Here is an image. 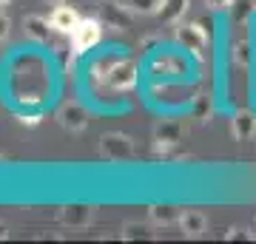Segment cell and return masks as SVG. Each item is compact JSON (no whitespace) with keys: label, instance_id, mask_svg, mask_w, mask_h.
Listing matches in <instances>:
<instances>
[{"label":"cell","instance_id":"obj_10","mask_svg":"<svg viewBox=\"0 0 256 244\" xmlns=\"http://www.w3.org/2000/svg\"><path fill=\"white\" fill-rule=\"evenodd\" d=\"M180 136H182V122H162V125L154 131V142L160 151H168V148H174L180 142Z\"/></svg>","mask_w":256,"mask_h":244},{"label":"cell","instance_id":"obj_9","mask_svg":"<svg viewBox=\"0 0 256 244\" xmlns=\"http://www.w3.org/2000/svg\"><path fill=\"white\" fill-rule=\"evenodd\" d=\"M176 225H180V230H182L188 239H196V236H202L208 230V219H205L202 210H182Z\"/></svg>","mask_w":256,"mask_h":244},{"label":"cell","instance_id":"obj_1","mask_svg":"<svg viewBox=\"0 0 256 244\" xmlns=\"http://www.w3.org/2000/svg\"><path fill=\"white\" fill-rule=\"evenodd\" d=\"M94 77L100 82H106L111 91H131L137 82V65L134 60H114L108 65H97Z\"/></svg>","mask_w":256,"mask_h":244},{"label":"cell","instance_id":"obj_11","mask_svg":"<svg viewBox=\"0 0 256 244\" xmlns=\"http://www.w3.org/2000/svg\"><path fill=\"white\" fill-rule=\"evenodd\" d=\"M180 213H182V210L174 208V205H151V208H148V219H151L156 227L176 225V222H180Z\"/></svg>","mask_w":256,"mask_h":244},{"label":"cell","instance_id":"obj_19","mask_svg":"<svg viewBox=\"0 0 256 244\" xmlns=\"http://www.w3.org/2000/svg\"><path fill=\"white\" fill-rule=\"evenodd\" d=\"M230 3H234V0H205L208 9H228Z\"/></svg>","mask_w":256,"mask_h":244},{"label":"cell","instance_id":"obj_21","mask_svg":"<svg viewBox=\"0 0 256 244\" xmlns=\"http://www.w3.org/2000/svg\"><path fill=\"white\" fill-rule=\"evenodd\" d=\"M9 3H12V0H0V6H9Z\"/></svg>","mask_w":256,"mask_h":244},{"label":"cell","instance_id":"obj_20","mask_svg":"<svg viewBox=\"0 0 256 244\" xmlns=\"http://www.w3.org/2000/svg\"><path fill=\"white\" fill-rule=\"evenodd\" d=\"M3 239H9V227L0 222V242H3Z\"/></svg>","mask_w":256,"mask_h":244},{"label":"cell","instance_id":"obj_17","mask_svg":"<svg viewBox=\"0 0 256 244\" xmlns=\"http://www.w3.org/2000/svg\"><path fill=\"white\" fill-rule=\"evenodd\" d=\"M234 63H236V65H248V63H250V45H248L245 40L234 45Z\"/></svg>","mask_w":256,"mask_h":244},{"label":"cell","instance_id":"obj_8","mask_svg":"<svg viewBox=\"0 0 256 244\" xmlns=\"http://www.w3.org/2000/svg\"><path fill=\"white\" fill-rule=\"evenodd\" d=\"M48 20H52V28H54V31H60V34H72L82 17L77 14V9L66 6V3H57V9L52 11V17Z\"/></svg>","mask_w":256,"mask_h":244},{"label":"cell","instance_id":"obj_5","mask_svg":"<svg viewBox=\"0 0 256 244\" xmlns=\"http://www.w3.org/2000/svg\"><path fill=\"white\" fill-rule=\"evenodd\" d=\"M174 37H176V43H182L196 57H202L205 45H208V34H205V28L200 23H182V20L174 23Z\"/></svg>","mask_w":256,"mask_h":244},{"label":"cell","instance_id":"obj_12","mask_svg":"<svg viewBox=\"0 0 256 244\" xmlns=\"http://www.w3.org/2000/svg\"><path fill=\"white\" fill-rule=\"evenodd\" d=\"M23 28H26V34L32 37V40H37V43H46V40H48V28H52V20L40 17V14H26Z\"/></svg>","mask_w":256,"mask_h":244},{"label":"cell","instance_id":"obj_16","mask_svg":"<svg viewBox=\"0 0 256 244\" xmlns=\"http://www.w3.org/2000/svg\"><path fill=\"white\" fill-rule=\"evenodd\" d=\"M126 6L131 9V14H160L162 0H126Z\"/></svg>","mask_w":256,"mask_h":244},{"label":"cell","instance_id":"obj_3","mask_svg":"<svg viewBox=\"0 0 256 244\" xmlns=\"http://www.w3.org/2000/svg\"><path fill=\"white\" fill-rule=\"evenodd\" d=\"M88 119H92L88 108H86L82 102H77V100H68V102H63V105L57 108V122H60L66 131H72V134L86 131V128H88Z\"/></svg>","mask_w":256,"mask_h":244},{"label":"cell","instance_id":"obj_2","mask_svg":"<svg viewBox=\"0 0 256 244\" xmlns=\"http://www.w3.org/2000/svg\"><path fill=\"white\" fill-rule=\"evenodd\" d=\"M102 37V23L94 17H82L80 23H77V28L72 31V48L74 54H82V51H88V48H94V45L100 43Z\"/></svg>","mask_w":256,"mask_h":244},{"label":"cell","instance_id":"obj_14","mask_svg":"<svg viewBox=\"0 0 256 244\" xmlns=\"http://www.w3.org/2000/svg\"><path fill=\"white\" fill-rule=\"evenodd\" d=\"M102 11H106V17H108L111 26H120V31H126L128 20H126V11H131L128 6H114V3H102Z\"/></svg>","mask_w":256,"mask_h":244},{"label":"cell","instance_id":"obj_4","mask_svg":"<svg viewBox=\"0 0 256 244\" xmlns=\"http://www.w3.org/2000/svg\"><path fill=\"white\" fill-rule=\"evenodd\" d=\"M100 154L111 162H126L134 156V142H131V136L126 134H102L100 136Z\"/></svg>","mask_w":256,"mask_h":244},{"label":"cell","instance_id":"obj_22","mask_svg":"<svg viewBox=\"0 0 256 244\" xmlns=\"http://www.w3.org/2000/svg\"><path fill=\"white\" fill-rule=\"evenodd\" d=\"M48 3H66V0H48Z\"/></svg>","mask_w":256,"mask_h":244},{"label":"cell","instance_id":"obj_15","mask_svg":"<svg viewBox=\"0 0 256 244\" xmlns=\"http://www.w3.org/2000/svg\"><path fill=\"white\" fill-rule=\"evenodd\" d=\"M122 239L126 242H137V239H151V227L148 225H140V222H126L122 225Z\"/></svg>","mask_w":256,"mask_h":244},{"label":"cell","instance_id":"obj_18","mask_svg":"<svg viewBox=\"0 0 256 244\" xmlns=\"http://www.w3.org/2000/svg\"><path fill=\"white\" fill-rule=\"evenodd\" d=\"M9 31H12V20L0 11V40H6V37H9Z\"/></svg>","mask_w":256,"mask_h":244},{"label":"cell","instance_id":"obj_6","mask_svg":"<svg viewBox=\"0 0 256 244\" xmlns=\"http://www.w3.org/2000/svg\"><path fill=\"white\" fill-rule=\"evenodd\" d=\"M94 216H97V208H92V205H63L57 210V219L66 227H88Z\"/></svg>","mask_w":256,"mask_h":244},{"label":"cell","instance_id":"obj_13","mask_svg":"<svg viewBox=\"0 0 256 244\" xmlns=\"http://www.w3.org/2000/svg\"><path fill=\"white\" fill-rule=\"evenodd\" d=\"M188 9H191V0H162V6H160V17L165 20V23H180V20L188 14Z\"/></svg>","mask_w":256,"mask_h":244},{"label":"cell","instance_id":"obj_7","mask_svg":"<svg viewBox=\"0 0 256 244\" xmlns=\"http://www.w3.org/2000/svg\"><path fill=\"white\" fill-rule=\"evenodd\" d=\"M230 134L236 142H248L256 136V114L248 108H239L234 117H230Z\"/></svg>","mask_w":256,"mask_h":244}]
</instances>
